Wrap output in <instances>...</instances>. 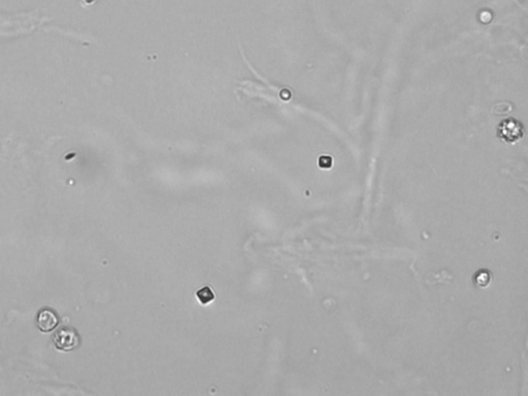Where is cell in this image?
Here are the masks:
<instances>
[{"mask_svg": "<svg viewBox=\"0 0 528 396\" xmlns=\"http://www.w3.org/2000/svg\"><path fill=\"white\" fill-rule=\"evenodd\" d=\"M491 280H492L491 274L487 270H480L475 274V275H473V283L476 284V286L481 287V288L489 286L491 283Z\"/></svg>", "mask_w": 528, "mask_h": 396, "instance_id": "3", "label": "cell"}, {"mask_svg": "<svg viewBox=\"0 0 528 396\" xmlns=\"http://www.w3.org/2000/svg\"><path fill=\"white\" fill-rule=\"evenodd\" d=\"M59 324V319L57 315L51 309H42L37 316V327L42 333H50L54 330Z\"/></svg>", "mask_w": 528, "mask_h": 396, "instance_id": "2", "label": "cell"}, {"mask_svg": "<svg viewBox=\"0 0 528 396\" xmlns=\"http://www.w3.org/2000/svg\"><path fill=\"white\" fill-rule=\"evenodd\" d=\"M197 299L202 305H208L214 302L215 294L210 287H202L196 292Z\"/></svg>", "mask_w": 528, "mask_h": 396, "instance_id": "4", "label": "cell"}, {"mask_svg": "<svg viewBox=\"0 0 528 396\" xmlns=\"http://www.w3.org/2000/svg\"><path fill=\"white\" fill-rule=\"evenodd\" d=\"M53 340L57 349L62 351H71L80 344V337L73 329H60L54 335Z\"/></svg>", "mask_w": 528, "mask_h": 396, "instance_id": "1", "label": "cell"}]
</instances>
